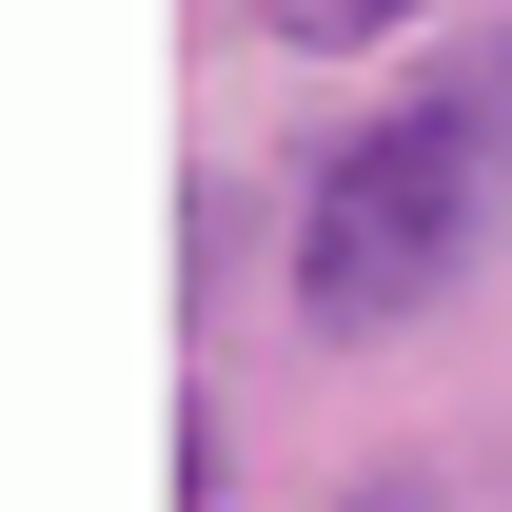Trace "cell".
I'll return each instance as SVG.
<instances>
[{"mask_svg": "<svg viewBox=\"0 0 512 512\" xmlns=\"http://www.w3.org/2000/svg\"><path fill=\"white\" fill-rule=\"evenodd\" d=\"M493 197H512V40H473V60H434L394 119H355L296 178V316L316 335L434 316L473 276V237H493Z\"/></svg>", "mask_w": 512, "mask_h": 512, "instance_id": "1", "label": "cell"}, {"mask_svg": "<svg viewBox=\"0 0 512 512\" xmlns=\"http://www.w3.org/2000/svg\"><path fill=\"white\" fill-rule=\"evenodd\" d=\"M256 40H296V60H355V40H394V20H434V0H237Z\"/></svg>", "mask_w": 512, "mask_h": 512, "instance_id": "2", "label": "cell"}, {"mask_svg": "<svg viewBox=\"0 0 512 512\" xmlns=\"http://www.w3.org/2000/svg\"><path fill=\"white\" fill-rule=\"evenodd\" d=\"M375 512H414V493H375Z\"/></svg>", "mask_w": 512, "mask_h": 512, "instance_id": "3", "label": "cell"}]
</instances>
